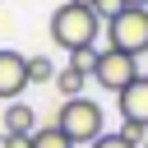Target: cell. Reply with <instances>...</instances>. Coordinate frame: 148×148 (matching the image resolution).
<instances>
[{
    "label": "cell",
    "instance_id": "obj_1",
    "mask_svg": "<svg viewBox=\"0 0 148 148\" xmlns=\"http://www.w3.org/2000/svg\"><path fill=\"white\" fill-rule=\"evenodd\" d=\"M97 37H102V18H97L92 5L65 0V5L51 14V42H56L60 51H69V56H74V51H92Z\"/></svg>",
    "mask_w": 148,
    "mask_h": 148
},
{
    "label": "cell",
    "instance_id": "obj_2",
    "mask_svg": "<svg viewBox=\"0 0 148 148\" xmlns=\"http://www.w3.org/2000/svg\"><path fill=\"white\" fill-rule=\"evenodd\" d=\"M56 125L74 139V148H83V143H92L97 134H106V111H102V102H92V97H65L60 111H56Z\"/></svg>",
    "mask_w": 148,
    "mask_h": 148
},
{
    "label": "cell",
    "instance_id": "obj_3",
    "mask_svg": "<svg viewBox=\"0 0 148 148\" xmlns=\"http://www.w3.org/2000/svg\"><path fill=\"white\" fill-rule=\"evenodd\" d=\"M139 74H143V69H139V56H130V51H116V46L97 51V60H92V83H97V88H106V92H120V88H130Z\"/></svg>",
    "mask_w": 148,
    "mask_h": 148
},
{
    "label": "cell",
    "instance_id": "obj_4",
    "mask_svg": "<svg viewBox=\"0 0 148 148\" xmlns=\"http://www.w3.org/2000/svg\"><path fill=\"white\" fill-rule=\"evenodd\" d=\"M106 28V42L116 51H130V56H143L148 51V9H120Z\"/></svg>",
    "mask_w": 148,
    "mask_h": 148
},
{
    "label": "cell",
    "instance_id": "obj_5",
    "mask_svg": "<svg viewBox=\"0 0 148 148\" xmlns=\"http://www.w3.org/2000/svg\"><path fill=\"white\" fill-rule=\"evenodd\" d=\"M23 88H28V56L0 51V102L23 97Z\"/></svg>",
    "mask_w": 148,
    "mask_h": 148
},
{
    "label": "cell",
    "instance_id": "obj_6",
    "mask_svg": "<svg viewBox=\"0 0 148 148\" xmlns=\"http://www.w3.org/2000/svg\"><path fill=\"white\" fill-rule=\"evenodd\" d=\"M116 106H120V120L148 125V74H139L130 88H120V92H116Z\"/></svg>",
    "mask_w": 148,
    "mask_h": 148
},
{
    "label": "cell",
    "instance_id": "obj_7",
    "mask_svg": "<svg viewBox=\"0 0 148 148\" xmlns=\"http://www.w3.org/2000/svg\"><path fill=\"white\" fill-rule=\"evenodd\" d=\"M37 130V106H28L23 97H14V102H5V134H32Z\"/></svg>",
    "mask_w": 148,
    "mask_h": 148
},
{
    "label": "cell",
    "instance_id": "obj_8",
    "mask_svg": "<svg viewBox=\"0 0 148 148\" xmlns=\"http://www.w3.org/2000/svg\"><path fill=\"white\" fill-rule=\"evenodd\" d=\"M88 79H92V74H88L83 65H74V60H69L65 69H56V92H60V102H65V97H83Z\"/></svg>",
    "mask_w": 148,
    "mask_h": 148
},
{
    "label": "cell",
    "instance_id": "obj_9",
    "mask_svg": "<svg viewBox=\"0 0 148 148\" xmlns=\"http://www.w3.org/2000/svg\"><path fill=\"white\" fill-rule=\"evenodd\" d=\"M28 148H74V139L60 130V125H37L28 134Z\"/></svg>",
    "mask_w": 148,
    "mask_h": 148
},
{
    "label": "cell",
    "instance_id": "obj_10",
    "mask_svg": "<svg viewBox=\"0 0 148 148\" xmlns=\"http://www.w3.org/2000/svg\"><path fill=\"white\" fill-rule=\"evenodd\" d=\"M28 83H56L51 56H28Z\"/></svg>",
    "mask_w": 148,
    "mask_h": 148
},
{
    "label": "cell",
    "instance_id": "obj_11",
    "mask_svg": "<svg viewBox=\"0 0 148 148\" xmlns=\"http://www.w3.org/2000/svg\"><path fill=\"white\" fill-rule=\"evenodd\" d=\"M88 148H139V143H130V139H125L120 130H111V134H97V139H92Z\"/></svg>",
    "mask_w": 148,
    "mask_h": 148
},
{
    "label": "cell",
    "instance_id": "obj_12",
    "mask_svg": "<svg viewBox=\"0 0 148 148\" xmlns=\"http://www.w3.org/2000/svg\"><path fill=\"white\" fill-rule=\"evenodd\" d=\"M120 134H125L130 143H139V148H143V139H148V125H139V120H120Z\"/></svg>",
    "mask_w": 148,
    "mask_h": 148
},
{
    "label": "cell",
    "instance_id": "obj_13",
    "mask_svg": "<svg viewBox=\"0 0 148 148\" xmlns=\"http://www.w3.org/2000/svg\"><path fill=\"white\" fill-rule=\"evenodd\" d=\"M92 9H97V18H102V23H111V18L125 9V0H92Z\"/></svg>",
    "mask_w": 148,
    "mask_h": 148
},
{
    "label": "cell",
    "instance_id": "obj_14",
    "mask_svg": "<svg viewBox=\"0 0 148 148\" xmlns=\"http://www.w3.org/2000/svg\"><path fill=\"white\" fill-rule=\"evenodd\" d=\"M0 148H28V139H23V134H5V130H0Z\"/></svg>",
    "mask_w": 148,
    "mask_h": 148
},
{
    "label": "cell",
    "instance_id": "obj_15",
    "mask_svg": "<svg viewBox=\"0 0 148 148\" xmlns=\"http://www.w3.org/2000/svg\"><path fill=\"white\" fill-rule=\"evenodd\" d=\"M125 9H148V0H125Z\"/></svg>",
    "mask_w": 148,
    "mask_h": 148
},
{
    "label": "cell",
    "instance_id": "obj_16",
    "mask_svg": "<svg viewBox=\"0 0 148 148\" xmlns=\"http://www.w3.org/2000/svg\"><path fill=\"white\" fill-rule=\"evenodd\" d=\"M74 5H92V0H74Z\"/></svg>",
    "mask_w": 148,
    "mask_h": 148
},
{
    "label": "cell",
    "instance_id": "obj_17",
    "mask_svg": "<svg viewBox=\"0 0 148 148\" xmlns=\"http://www.w3.org/2000/svg\"><path fill=\"white\" fill-rule=\"evenodd\" d=\"M143 148H148V139H143Z\"/></svg>",
    "mask_w": 148,
    "mask_h": 148
}]
</instances>
